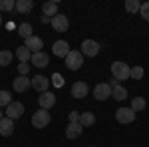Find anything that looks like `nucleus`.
Segmentation results:
<instances>
[{
	"label": "nucleus",
	"instance_id": "obj_6",
	"mask_svg": "<svg viewBox=\"0 0 149 147\" xmlns=\"http://www.w3.org/2000/svg\"><path fill=\"white\" fill-rule=\"evenodd\" d=\"M115 119H117L119 123H131V121L135 119V111H133L131 107H119V109L115 111Z\"/></svg>",
	"mask_w": 149,
	"mask_h": 147
},
{
	"label": "nucleus",
	"instance_id": "obj_14",
	"mask_svg": "<svg viewBox=\"0 0 149 147\" xmlns=\"http://www.w3.org/2000/svg\"><path fill=\"white\" fill-rule=\"evenodd\" d=\"M81 131H84V127L80 125V121H70L68 127H66V137L68 139H76V137L81 135Z\"/></svg>",
	"mask_w": 149,
	"mask_h": 147
},
{
	"label": "nucleus",
	"instance_id": "obj_32",
	"mask_svg": "<svg viewBox=\"0 0 149 147\" xmlns=\"http://www.w3.org/2000/svg\"><path fill=\"white\" fill-rule=\"evenodd\" d=\"M68 117H70V121H80V113L76 111V109H74V111H70Z\"/></svg>",
	"mask_w": 149,
	"mask_h": 147
},
{
	"label": "nucleus",
	"instance_id": "obj_9",
	"mask_svg": "<svg viewBox=\"0 0 149 147\" xmlns=\"http://www.w3.org/2000/svg\"><path fill=\"white\" fill-rule=\"evenodd\" d=\"M111 95V88L107 86V84H97L95 88H93V98L97 100V102H103V100H107Z\"/></svg>",
	"mask_w": 149,
	"mask_h": 147
},
{
	"label": "nucleus",
	"instance_id": "obj_11",
	"mask_svg": "<svg viewBox=\"0 0 149 147\" xmlns=\"http://www.w3.org/2000/svg\"><path fill=\"white\" fill-rule=\"evenodd\" d=\"M52 52H54L58 58H66L70 54V44L66 40H58V42H54V46H52Z\"/></svg>",
	"mask_w": 149,
	"mask_h": 147
},
{
	"label": "nucleus",
	"instance_id": "obj_3",
	"mask_svg": "<svg viewBox=\"0 0 149 147\" xmlns=\"http://www.w3.org/2000/svg\"><path fill=\"white\" fill-rule=\"evenodd\" d=\"M50 119H52L50 113H48L46 109H40V111H36L34 115H32V125L38 127V129H44V127H48Z\"/></svg>",
	"mask_w": 149,
	"mask_h": 147
},
{
	"label": "nucleus",
	"instance_id": "obj_4",
	"mask_svg": "<svg viewBox=\"0 0 149 147\" xmlns=\"http://www.w3.org/2000/svg\"><path fill=\"white\" fill-rule=\"evenodd\" d=\"M97 54H100V44L95 40H84L81 42V56L95 58Z\"/></svg>",
	"mask_w": 149,
	"mask_h": 147
},
{
	"label": "nucleus",
	"instance_id": "obj_22",
	"mask_svg": "<svg viewBox=\"0 0 149 147\" xmlns=\"http://www.w3.org/2000/svg\"><path fill=\"white\" fill-rule=\"evenodd\" d=\"M111 95H113V100H117V102H123L127 98V90L123 88V86H115V88H111Z\"/></svg>",
	"mask_w": 149,
	"mask_h": 147
},
{
	"label": "nucleus",
	"instance_id": "obj_17",
	"mask_svg": "<svg viewBox=\"0 0 149 147\" xmlns=\"http://www.w3.org/2000/svg\"><path fill=\"white\" fill-rule=\"evenodd\" d=\"M12 131H14V121L8 119V117H2L0 119V135L8 137V135H12Z\"/></svg>",
	"mask_w": 149,
	"mask_h": 147
},
{
	"label": "nucleus",
	"instance_id": "obj_20",
	"mask_svg": "<svg viewBox=\"0 0 149 147\" xmlns=\"http://www.w3.org/2000/svg\"><path fill=\"white\" fill-rule=\"evenodd\" d=\"M95 123V115L92 111H86V113H80V125L81 127H90V125Z\"/></svg>",
	"mask_w": 149,
	"mask_h": 147
},
{
	"label": "nucleus",
	"instance_id": "obj_10",
	"mask_svg": "<svg viewBox=\"0 0 149 147\" xmlns=\"http://www.w3.org/2000/svg\"><path fill=\"white\" fill-rule=\"evenodd\" d=\"M38 103H40L42 109H46V111H48L50 107H54V103H56V95H54L52 91H44V93H40Z\"/></svg>",
	"mask_w": 149,
	"mask_h": 147
},
{
	"label": "nucleus",
	"instance_id": "obj_1",
	"mask_svg": "<svg viewBox=\"0 0 149 147\" xmlns=\"http://www.w3.org/2000/svg\"><path fill=\"white\" fill-rule=\"evenodd\" d=\"M64 60H66V66L70 70H80L84 66V56H81L80 50H70V54Z\"/></svg>",
	"mask_w": 149,
	"mask_h": 147
},
{
	"label": "nucleus",
	"instance_id": "obj_23",
	"mask_svg": "<svg viewBox=\"0 0 149 147\" xmlns=\"http://www.w3.org/2000/svg\"><path fill=\"white\" fill-rule=\"evenodd\" d=\"M32 32H34V30H32V24L22 22L20 26H18V34L22 36L24 40H26V38H30V36H32Z\"/></svg>",
	"mask_w": 149,
	"mask_h": 147
},
{
	"label": "nucleus",
	"instance_id": "obj_19",
	"mask_svg": "<svg viewBox=\"0 0 149 147\" xmlns=\"http://www.w3.org/2000/svg\"><path fill=\"white\" fill-rule=\"evenodd\" d=\"M42 10H44V16H48V18L52 16V18H54L58 14V2L56 0H48V2H44Z\"/></svg>",
	"mask_w": 149,
	"mask_h": 147
},
{
	"label": "nucleus",
	"instance_id": "obj_12",
	"mask_svg": "<svg viewBox=\"0 0 149 147\" xmlns=\"http://www.w3.org/2000/svg\"><path fill=\"white\" fill-rule=\"evenodd\" d=\"M88 91H90V88H88V84H86V82H76V84L72 86V95H74L76 100L86 98V95H88Z\"/></svg>",
	"mask_w": 149,
	"mask_h": 147
},
{
	"label": "nucleus",
	"instance_id": "obj_16",
	"mask_svg": "<svg viewBox=\"0 0 149 147\" xmlns=\"http://www.w3.org/2000/svg\"><path fill=\"white\" fill-rule=\"evenodd\" d=\"M30 86H32V82H30V78H26V76H18V78L12 82V88L16 91H26Z\"/></svg>",
	"mask_w": 149,
	"mask_h": 147
},
{
	"label": "nucleus",
	"instance_id": "obj_7",
	"mask_svg": "<svg viewBox=\"0 0 149 147\" xmlns=\"http://www.w3.org/2000/svg\"><path fill=\"white\" fill-rule=\"evenodd\" d=\"M24 115V105L20 102H12L10 105H6V117L8 119H18V117H22Z\"/></svg>",
	"mask_w": 149,
	"mask_h": 147
},
{
	"label": "nucleus",
	"instance_id": "obj_13",
	"mask_svg": "<svg viewBox=\"0 0 149 147\" xmlns=\"http://www.w3.org/2000/svg\"><path fill=\"white\" fill-rule=\"evenodd\" d=\"M32 82V88L34 90H38L40 93H44V91H48V86H50V79L46 78V76H34V78L30 79Z\"/></svg>",
	"mask_w": 149,
	"mask_h": 147
},
{
	"label": "nucleus",
	"instance_id": "obj_24",
	"mask_svg": "<svg viewBox=\"0 0 149 147\" xmlns=\"http://www.w3.org/2000/svg\"><path fill=\"white\" fill-rule=\"evenodd\" d=\"M145 105H147V102H145L143 98H133V100H131V109H133V111H143Z\"/></svg>",
	"mask_w": 149,
	"mask_h": 147
},
{
	"label": "nucleus",
	"instance_id": "obj_35",
	"mask_svg": "<svg viewBox=\"0 0 149 147\" xmlns=\"http://www.w3.org/2000/svg\"><path fill=\"white\" fill-rule=\"evenodd\" d=\"M0 119H2V109H0Z\"/></svg>",
	"mask_w": 149,
	"mask_h": 147
},
{
	"label": "nucleus",
	"instance_id": "obj_29",
	"mask_svg": "<svg viewBox=\"0 0 149 147\" xmlns=\"http://www.w3.org/2000/svg\"><path fill=\"white\" fill-rule=\"evenodd\" d=\"M129 78L141 79V78H143V68H141V66H135V68H131V70H129Z\"/></svg>",
	"mask_w": 149,
	"mask_h": 147
},
{
	"label": "nucleus",
	"instance_id": "obj_26",
	"mask_svg": "<svg viewBox=\"0 0 149 147\" xmlns=\"http://www.w3.org/2000/svg\"><path fill=\"white\" fill-rule=\"evenodd\" d=\"M10 103H12V95H10V91L2 90V91H0V109H2V107H6V105H10Z\"/></svg>",
	"mask_w": 149,
	"mask_h": 147
},
{
	"label": "nucleus",
	"instance_id": "obj_30",
	"mask_svg": "<svg viewBox=\"0 0 149 147\" xmlns=\"http://www.w3.org/2000/svg\"><path fill=\"white\" fill-rule=\"evenodd\" d=\"M139 14L143 16V20H147V22H149V2H143V4H141Z\"/></svg>",
	"mask_w": 149,
	"mask_h": 147
},
{
	"label": "nucleus",
	"instance_id": "obj_15",
	"mask_svg": "<svg viewBox=\"0 0 149 147\" xmlns=\"http://www.w3.org/2000/svg\"><path fill=\"white\" fill-rule=\"evenodd\" d=\"M32 66H36V68H46L48 64H50V58H48V54H44V52H36V54H32Z\"/></svg>",
	"mask_w": 149,
	"mask_h": 147
},
{
	"label": "nucleus",
	"instance_id": "obj_8",
	"mask_svg": "<svg viewBox=\"0 0 149 147\" xmlns=\"http://www.w3.org/2000/svg\"><path fill=\"white\" fill-rule=\"evenodd\" d=\"M24 48H28L32 54L36 52H42V48H44V42H42V38H38V36H30V38H26V42H24Z\"/></svg>",
	"mask_w": 149,
	"mask_h": 147
},
{
	"label": "nucleus",
	"instance_id": "obj_25",
	"mask_svg": "<svg viewBox=\"0 0 149 147\" xmlns=\"http://www.w3.org/2000/svg\"><path fill=\"white\" fill-rule=\"evenodd\" d=\"M139 8H141V2L139 0H127L125 2V10L131 12V14H137Z\"/></svg>",
	"mask_w": 149,
	"mask_h": 147
},
{
	"label": "nucleus",
	"instance_id": "obj_28",
	"mask_svg": "<svg viewBox=\"0 0 149 147\" xmlns=\"http://www.w3.org/2000/svg\"><path fill=\"white\" fill-rule=\"evenodd\" d=\"M12 62V52L10 50H2L0 52V66H8Z\"/></svg>",
	"mask_w": 149,
	"mask_h": 147
},
{
	"label": "nucleus",
	"instance_id": "obj_2",
	"mask_svg": "<svg viewBox=\"0 0 149 147\" xmlns=\"http://www.w3.org/2000/svg\"><path fill=\"white\" fill-rule=\"evenodd\" d=\"M129 66H127L125 62H113L111 64V76H113L117 82H121V79H127L129 78Z\"/></svg>",
	"mask_w": 149,
	"mask_h": 147
},
{
	"label": "nucleus",
	"instance_id": "obj_31",
	"mask_svg": "<svg viewBox=\"0 0 149 147\" xmlns=\"http://www.w3.org/2000/svg\"><path fill=\"white\" fill-rule=\"evenodd\" d=\"M28 70H30L28 64H18V72H20V76H26V74H28Z\"/></svg>",
	"mask_w": 149,
	"mask_h": 147
},
{
	"label": "nucleus",
	"instance_id": "obj_27",
	"mask_svg": "<svg viewBox=\"0 0 149 147\" xmlns=\"http://www.w3.org/2000/svg\"><path fill=\"white\" fill-rule=\"evenodd\" d=\"M16 6V0H0V12H12Z\"/></svg>",
	"mask_w": 149,
	"mask_h": 147
},
{
	"label": "nucleus",
	"instance_id": "obj_34",
	"mask_svg": "<svg viewBox=\"0 0 149 147\" xmlns=\"http://www.w3.org/2000/svg\"><path fill=\"white\" fill-rule=\"evenodd\" d=\"M0 28H2V16H0Z\"/></svg>",
	"mask_w": 149,
	"mask_h": 147
},
{
	"label": "nucleus",
	"instance_id": "obj_18",
	"mask_svg": "<svg viewBox=\"0 0 149 147\" xmlns=\"http://www.w3.org/2000/svg\"><path fill=\"white\" fill-rule=\"evenodd\" d=\"M16 12H20V14H28V12H32L34 8V2L32 0H16Z\"/></svg>",
	"mask_w": 149,
	"mask_h": 147
},
{
	"label": "nucleus",
	"instance_id": "obj_21",
	"mask_svg": "<svg viewBox=\"0 0 149 147\" xmlns=\"http://www.w3.org/2000/svg\"><path fill=\"white\" fill-rule=\"evenodd\" d=\"M16 58L20 60V64H28V60L32 58V52H30L28 48H24V46H20V48L16 50Z\"/></svg>",
	"mask_w": 149,
	"mask_h": 147
},
{
	"label": "nucleus",
	"instance_id": "obj_5",
	"mask_svg": "<svg viewBox=\"0 0 149 147\" xmlns=\"http://www.w3.org/2000/svg\"><path fill=\"white\" fill-rule=\"evenodd\" d=\"M50 24H52V28H54L56 32H66L70 28V20H68V16H64V14H56V16L50 20Z\"/></svg>",
	"mask_w": 149,
	"mask_h": 147
},
{
	"label": "nucleus",
	"instance_id": "obj_33",
	"mask_svg": "<svg viewBox=\"0 0 149 147\" xmlns=\"http://www.w3.org/2000/svg\"><path fill=\"white\" fill-rule=\"evenodd\" d=\"M54 84H56V86H62V84H64V82H62V76H54Z\"/></svg>",
	"mask_w": 149,
	"mask_h": 147
}]
</instances>
